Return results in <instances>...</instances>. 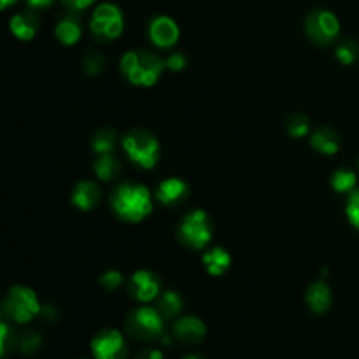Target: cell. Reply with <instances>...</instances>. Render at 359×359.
I'll return each instance as SVG.
<instances>
[{
    "instance_id": "cell-34",
    "label": "cell",
    "mask_w": 359,
    "mask_h": 359,
    "mask_svg": "<svg viewBox=\"0 0 359 359\" xmlns=\"http://www.w3.org/2000/svg\"><path fill=\"white\" fill-rule=\"evenodd\" d=\"M137 359H163V354H161V351L158 349H149V351H144V353H140Z\"/></svg>"
},
{
    "instance_id": "cell-32",
    "label": "cell",
    "mask_w": 359,
    "mask_h": 359,
    "mask_svg": "<svg viewBox=\"0 0 359 359\" xmlns=\"http://www.w3.org/2000/svg\"><path fill=\"white\" fill-rule=\"evenodd\" d=\"M93 2L95 0H62V4L67 7V9L76 11V13L86 9V7H90Z\"/></svg>"
},
{
    "instance_id": "cell-19",
    "label": "cell",
    "mask_w": 359,
    "mask_h": 359,
    "mask_svg": "<svg viewBox=\"0 0 359 359\" xmlns=\"http://www.w3.org/2000/svg\"><path fill=\"white\" fill-rule=\"evenodd\" d=\"M311 144L318 153L328 154V156L337 154L340 149L339 135L332 128H328V126H321V128L316 130L311 135Z\"/></svg>"
},
{
    "instance_id": "cell-11",
    "label": "cell",
    "mask_w": 359,
    "mask_h": 359,
    "mask_svg": "<svg viewBox=\"0 0 359 359\" xmlns=\"http://www.w3.org/2000/svg\"><path fill=\"white\" fill-rule=\"evenodd\" d=\"M147 34H149L151 42H153L156 48L167 49V48H172V46L177 44L181 30H179L177 23H175L172 18L156 16L149 23Z\"/></svg>"
},
{
    "instance_id": "cell-10",
    "label": "cell",
    "mask_w": 359,
    "mask_h": 359,
    "mask_svg": "<svg viewBox=\"0 0 359 359\" xmlns=\"http://www.w3.org/2000/svg\"><path fill=\"white\" fill-rule=\"evenodd\" d=\"M126 290H128V294L133 300L149 304L154 298L160 297L161 280L156 273L149 272V270H137L128 279Z\"/></svg>"
},
{
    "instance_id": "cell-31",
    "label": "cell",
    "mask_w": 359,
    "mask_h": 359,
    "mask_svg": "<svg viewBox=\"0 0 359 359\" xmlns=\"http://www.w3.org/2000/svg\"><path fill=\"white\" fill-rule=\"evenodd\" d=\"M165 62H167V69L172 70V72H181L188 65V58L182 53H172Z\"/></svg>"
},
{
    "instance_id": "cell-5",
    "label": "cell",
    "mask_w": 359,
    "mask_h": 359,
    "mask_svg": "<svg viewBox=\"0 0 359 359\" xmlns=\"http://www.w3.org/2000/svg\"><path fill=\"white\" fill-rule=\"evenodd\" d=\"M179 241L193 251H200L209 245L212 238V224L205 210H191L181 219L177 228Z\"/></svg>"
},
{
    "instance_id": "cell-1",
    "label": "cell",
    "mask_w": 359,
    "mask_h": 359,
    "mask_svg": "<svg viewBox=\"0 0 359 359\" xmlns=\"http://www.w3.org/2000/svg\"><path fill=\"white\" fill-rule=\"evenodd\" d=\"M111 207L116 216L123 221L140 223L153 210V198L146 186L125 182L119 184L111 195Z\"/></svg>"
},
{
    "instance_id": "cell-28",
    "label": "cell",
    "mask_w": 359,
    "mask_h": 359,
    "mask_svg": "<svg viewBox=\"0 0 359 359\" xmlns=\"http://www.w3.org/2000/svg\"><path fill=\"white\" fill-rule=\"evenodd\" d=\"M42 346V337L37 332H25L23 337L20 340V351L28 356V354H34L41 349Z\"/></svg>"
},
{
    "instance_id": "cell-14",
    "label": "cell",
    "mask_w": 359,
    "mask_h": 359,
    "mask_svg": "<svg viewBox=\"0 0 359 359\" xmlns=\"http://www.w3.org/2000/svg\"><path fill=\"white\" fill-rule=\"evenodd\" d=\"M55 35L65 46H74L79 42L83 30H81V21L77 18L76 11H69V13L60 18L55 27Z\"/></svg>"
},
{
    "instance_id": "cell-3",
    "label": "cell",
    "mask_w": 359,
    "mask_h": 359,
    "mask_svg": "<svg viewBox=\"0 0 359 359\" xmlns=\"http://www.w3.org/2000/svg\"><path fill=\"white\" fill-rule=\"evenodd\" d=\"M123 149L128 154L130 161L140 168H154L160 158V144L158 139L144 128H133L123 137Z\"/></svg>"
},
{
    "instance_id": "cell-37",
    "label": "cell",
    "mask_w": 359,
    "mask_h": 359,
    "mask_svg": "<svg viewBox=\"0 0 359 359\" xmlns=\"http://www.w3.org/2000/svg\"><path fill=\"white\" fill-rule=\"evenodd\" d=\"M184 359H202V358H198V356H186Z\"/></svg>"
},
{
    "instance_id": "cell-21",
    "label": "cell",
    "mask_w": 359,
    "mask_h": 359,
    "mask_svg": "<svg viewBox=\"0 0 359 359\" xmlns=\"http://www.w3.org/2000/svg\"><path fill=\"white\" fill-rule=\"evenodd\" d=\"M116 132L112 128H102L91 137V149H93L95 154H109L114 151L116 147Z\"/></svg>"
},
{
    "instance_id": "cell-4",
    "label": "cell",
    "mask_w": 359,
    "mask_h": 359,
    "mask_svg": "<svg viewBox=\"0 0 359 359\" xmlns=\"http://www.w3.org/2000/svg\"><path fill=\"white\" fill-rule=\"evenodd\" d=\"M42 307L39 298L30 287L14 286L4 300V316L18 325H27L35 316L41 314Z\"/></svg>"
},
{
    "instance_id": "cell-12",
    "label": "cell",
    "mask_w": 359,
    "mask_h": 359,
    "mask_svg": "<svg viewBox=\"0 0 359 359\" xmlns=\"http://www.w3.org/2000/svg\"><path fill=\"white\" fill-rule=\"evenodd\" d=\"M189 196V186L179 177H168L158 184L154 198L165 207H175L186 202Z\"/></svg>"
},
{
    "instance_id": "cell-13",
    "label": "cell",
    "mask_w": 359,
    "mask_h": 359,
    "mask_svg": "<svg viewBox=\"0 0 359 359\" xmlns=\"http://www.w3.org/2000/svg\"><path fill=\"white\" fill-rule=\"evenodd\" d=\"M39 25H41V21L34 11H23V13L14 14L9 21L11 32L20 41H32L37 35Z\"/></svg>"
},
{
    "instance_id": "cell-6",
    "label": "cell",
    "mask_w": 359,
    "mask_h": 359,
    "mask_svg": "<svg viewBox=\"0 0 359 359\" xmlns=\"http://www.w3.org/2000/svg\"><path fill=\"white\" fill-rule=\"evenodd\" d=\"M163 316L158 309L140 307L130 312L125 328L135 340H153L163 335Z\"/></svg>"
},
{
    "instance_id": "cell-9",
    "label": "cell",
    "mask_w": 359,
    "mask_h": 359,
    "mask_svg": "<svg viewBox=\"0 0 359 359\" xmlns=\"http://www.w3.org/2000/svg\"><path fill=\"white\" fill-rule=\"evenodd\" d=\"M91 353L95 359H126L128 347L118 330H104L91 342Z\"/></svg>"
},
{
    "instance_id": "cell-29",
    "label": "cell",
    "mask_w": 359,
    "mask_h": 359,
    "mask_svg": "<svg viewBox=\"0 0 359 359\" xmlns=\"http://www.w3.org/2000/svg\"><path fill=\"white\" fill-rule=\"evenodd\" d=\"M123 280H125V277H123L121 272H118V270H109V272L102 273L100 279H98V284L105 291H114L121 286Z\"/></svg>"
},
{
    "instance_id": "cell-22",
    "label": "cell",
    "mask_w": 359,
    "mask_h": 359,
    "mask_svg": "<svg viewBox=\"0 0 359 359\" xmlns=\"http://www.w3.org/2000/svg\"><path fill=\"white\" fill-rule=\"evenodd\" d=\"M182 298L175 291H165L163 294L158 297V311L161 312L163 318H174L181 312Z\"/></svg>"
},
{
    "instance_id": "cell-24",
    "label": "cell",
    "mask_w": 359,
    "mask_h": 359,
    "mask_svg": "<svg viewBox=\"0 0 359 359\" xmlns=\"http://www.w3.org/2000/svg\"><path fill=\"white\" fill-rule=\"evenodd\" d=\"M337 58L342 65H353L359 60V44L354 39H346L337 48Z\"/></svg>"
},
{
    "instance_id": "cell-23",
    "label": "cell",
    "mask_w": 359,
    "mask_h": 359,
    "mask_svg": "<svg viewBox=\"0 0 359 359\" xmlns=\"http://www.w3.org/2000/svg\"><path fill=\"white\" fill-rule=\"evenodd\" d=\"M356 181H358L356 174H354L353 170H347V168H340V170L333 172L332 179H330L332 188L335 189L337 193L354 191V188H356Z\"/></svg>"
},
{
    "instance_id": "cell-18",
    "label": "cell",
    "mask_w": 359,
    "mask_h": 359,
    "mask_svg": "<svg viewBox=\"0 0 359 359\" xmlns=\"http://www.w3.org/2000/svg\"><path fill=\"white\" fill-rule=\"evenodd\" d=\"M202 263L209 276L221 277L231 266V256L226 249L212 248L202 256Z\"/></svg>"
},
{
    "instance_id": "cell-35",
    "label": "cell",
    "mask_w": 359,
    "mask_h": 359,
    "mask_svg": "<svg viewBox=\"0 0 359 359\" xmlns=\"http://www.w3.org/2000/svg\"><path fill=\"white\" fill-rule=\"evenodd\" d=\"M41 314L44 316L46 319H49V321H53V319H56V316H58V312H56L55 307H51V305H44L41 311Z\"/></svg>"
},
{
    "instance_id": "cell-16",
    "label": "cell",
    "mask_w": 359,
    "mask_h": 359,
    "mask_svg": "<svg viewBox=\"0 0 359 359\" xmlns=\"http://www.w3.org/2000/svg\"><path fill=\"white\" fill-rule=\"evenodd\" d=\"M207 328L198 318H191V316H186L181 318L174 325V335L177 337L181 342L186 344H196L200 340H203L205 337Z\"/></svg>"
},
{
    "instance_id": "cell-27",
    "label": "cell",
    "mask_w": 359,
    "mask_h": 359,
    "mask_svg": "<svg viewBox=\"0 0 359 359\" xmlns=\"http://www.w3.org/2000/svg\"><path fill=\"white\" fill-rule=\"evenodd\" d=\"M104 67H105L104 56L98 55L97 51H88V55L84 56V60H83V69L88 76H91V77L98 76V74L104 70Z\"/></svg>"
},
{
    "instance_id": "cell-36",
    "label": "cell",
    "mask_w": 359,
    "mask_h": 359,
    "mask_svg": "<svg viewBox=\"0 0 359 359\" xmlns=\"http://www.w3.org/2000/svg\"><path fill=\"white\" fill-rule=\"evenodd\" d=\"M18 0H0V7H2V9H7V7L9 6H13V4H16Z\"/></svg>"
},
{
    "instance_id": "cell-2",
    "label": "cell",
    "mask_w": 359,
    "mask_h": 359,
    "mask_svg": "<svg viewBox=\"0 0 359 359\" xmlns=\"http://www.w3.org/2000/svg\"><path fill=\"white\" fill-rule=\"evenodd\" d=\"M167 62L156 53L146 49H133L123 55L119 69L121 74L135 86H154L163 74Z\"/></svg>"
},
{
    "instance_id": "cell-30",
    "label": "cell",
    "mask_w": 359,
    "mask_h": 359,
    "mask_svg": "<svg viewBox=\"0 0 359 359\" xmlns=\"http://www.w3.org/2000/svg\"><path fill=\"white\" fill-rule=\"evenodd\" d=\"M346 214H347V219H349V223L359 230V189L351 191L349 200H347Z\"/></svg>"
},
{
    "instance_id": "cell-15",
    "label": "cell",
    "mask_w": 359,
    "mask_h": 359,
    "mask_svg": "<svg viewBox=\"0 0 359 359\" xmlns=\"http://www.w3.org/2000/svg\"><path fill=\"white\" fill-rule=\"evenodd\" d=\"M102 198V191L97 182L81 181L72 191V203L79 210H91L98 205Z\"/></svg>"
},
{
    "instance_id": "cell-20",
    "label": "cell",
    "mask_w": 359,
    "mask_h": 359,
    "mask_svg": "<svg viewBox=\"0 0 359 359\" xmlns=\"http://www.w3.org/2000/svg\"><path fill=\"white\" fill-rule=\"evenodd\" d=\"M93 172L100 181H112L121 174V161L112 153L100 154L93 163Z\"/></svg>"
},
{
    "instance_id": "cell-7",
    "label": "cell",
    "mask_w": 359,
    "mask_h": 359,
    "mask_svg": "<svg viewBox=\"0 0 359 359\" xmlns=\"http://www.w3.org/2000/svg\"><path fill=\"white\" fill-rule=\"evenodd\" d=\"M90 30L95 37L102 41H114L125 30V20L123 13L114 4H100L93 11V16L90 21Z\"/></svg>"
},
{
    "instance_id": "cell-33",
    "label": "cell",
    "mask_w": 359,
    "mask_h": 359,
    "mask_svg": "<svg viewBox=\"0 0 359 359\" xmlns=\"http://www.w3.org/2000/svg\"><path fill=\"white\" fill-rule=\"evenodd\" d=\"M55 0H27V6L30 9H48Z\"/></svg>"
},
{
    "instance_id": "cell-26",
    "label": "cell",
    "mask_w": 359,
    "mask_h": 359,
    "mask_svg": "<svg viewBox=\"0 0 359 359\" xmlns=\"http://www.w3.org/2000/svg\"><path fill=\"white\" fill-rule=\"evenodd\" d=\"M16 349V333L11 330L6 321L0 325V356H9L11 351Z\"/></svg>"
},
{
    "instance_id": "cell-17",
    "label": "cell",
    "mask_w": 359,
    "mask_h": 359,
    "mask_svg": "<svg viewBox=\"0 0 359 359\" xmlns=\"http://www.w3.org/2000/svg\"><path fill=\"white\" fill-rule=\"evenodd\" d=\"M305 298H307V305L311 307L312 312L323 314L332 305V290H330V286L325 280H318V283L309 286Z\"/></svg>"
},
{
    "instance_id": "cell-25",
    "label": "cell",
    "mask_w": 359,
    "mask_h": 359,
    "mask_svg": "<svg viewBox=\"0 0 359 359\" xmlns=\"http://www.w3.org/2000/svg\"><path fill=\"white\" fill-rule=\"evenodd\" d=\"M286 128L291 137H294V139H304L311 132V121L304 114H291L286 123Z\"/></svg>"
},
{
    "instance_id": "cell-8",
    "label": "cell",
    "mask_w": 359,
    "mask_h": 359,
    "mask_svg": "<svg viewBox=\"0 0 359 359\" xmlns=\"http://www.w3.org/2000/svg\"><path fill=\"white\" fill-rule=\"evenodd\" d=\"M305 34L314 44L328 46L339 37L340 21L332 11L316 9L305 18Z\"/></svg>"
}]
</instances>
